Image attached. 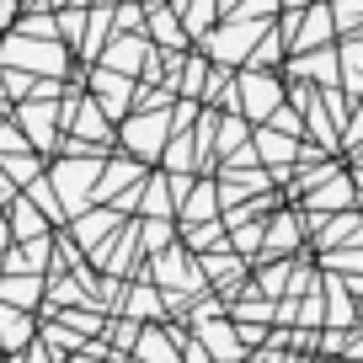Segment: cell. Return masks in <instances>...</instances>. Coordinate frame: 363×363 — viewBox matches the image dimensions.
Returning <instances> with one entry per match:
<instances>
[{
  "instance_id": "obj_1",
  "label": "cell",
  "mask_w": 363,
  "mask_h": 363,
  "mask_svg": "<svg viewBox=\"0 0 363 363\" xmlns=\"http://www.w3.org/2000/svg\"><path fill=\"white\" fill-rule=\"evenodd\" d=\"M0 59H6L11 69L33 65L38 75H59V69H65V48H59V43H48V38H6Z\"/></svg>"
},
{
  "instance_id": "obj_2",
  "label": "cell",
  "mask_w": 363,
  "mask_h": 363,
  "mask_svg": "<svg viewBox=\"0 0 363 363\" xmlns=\"http://www.w3.org/2000/svg\"><path fill=\"white\" fill-rule=\"evenodd\" d=\"M262 33H267V27H262V22H246V16H235V22H230V27H219V33H208V38H203V48H208V54L219 59V65H240V59L251 54V43H257Z\"/></svg>"
},
{
  "instance_id": "obj_3",
  "label": "cell",
  "mask_w": 363,
  "mask_h": 363,
  "mask_svg": "<svg viewBox=\"0 0 363 363\" xmlns=\"http://www.w3.org/2000/svg\"><path fill=\"white\" fill-rule=\"evenodd\" d=\"M166 134H171V118H166V107H150V113H139V118H128L123 123V139L139 150V155H160V145H166Z\"/></svg>"
},
{
  "instance_id": "obj_4",
  "label": "cell",
  "mask_w": 363,
  "mask_h": 363,
  "mask_svg": "<svg viewBox=\"0 0 363 363\" xmlns=\"http://www.w3.org/2000/svg\"><path fill=\"white\" fill-rule=\"evenodd\" d=\"M278 102H284V86H278V75H262V69H246V75H240V107H246L251 118L278 113Z\"/></svg>"
},
{
  "instance_id": "obj_5",
  "label": "cell",
  "mask_w": 363,
  "mask_h": 363,
  "mask_svg": "<svg viewBox=\"0 0 363 363\" xmlns=\"http://www.w3.org/2000/svg\"><path fill=\"white\" fill-rule=\"evenodd\" d=\"M331 33H337V22H331V6H310L305 22H299V16H289V22H284L289 48H320Z\"/></svg>"
},
{
  "instance_id": "obj_6",
  "label": "cell",
  "mask_w": 363,
  "mask_h": 363,
  "mask_svg": "<svg viewBox=\"0 0 363 363\" xmlns=\"http://www.w3.org/2000/svg\"><path fill=\"white\" fill-rule=\"evenodd\" d=\"M96 171H102V160H96V155H80V160H65V166H54V182L65 187L69 208H80L75 193H86V182H96Z\"/></svg>"
},
{
  "instance_id": "obj_7",
  "label": "cell",
  "mask_w": 363,
  "mask_h": 363,
  "mask_svg": "<svg viewBox=\"0 0 363 363\" xmlns=\"http://www.w3.org/2000/svg\"><path fill=\"white\" fill-rule=\"evenodd\" d=\"M145 38H134V33H123L118 38L113 33V48H107V69H118V75H134V65H145Z\"/></svg>"
},
{
  "instance_id": "obj_8",
  "label": "cell",
  "mask_w": 363,
  "mask_h": 363,
  "mask_svg": "<svg viewBox=\"0 0 363 363\" xmlns=\"http://www.w3.org/2000/svg\"><path fill=\"white\" fill-rule=\"evenodd\" d=\"M96 96H102V107L118 118L128 107V75H118V69H96Z\"/></svg>"
},
{
  "instance_id": "obj_9",
  "label": "cell",
  "mask_w": 363,
  "mask_h": 363,
  "mask_svg": "<svg viewBox=\"0 0 363 363\" xmlns=\"http://www.w3.org/2000/svg\"><path fill=\"white\" fill-rule=\"evenodd\" d=\"M22 128L38 139V145H54V107L27 102V107H22Z\"/></svg>"
},
{
  "instance_id": "obj_10",
  "label": "cell",
  "mask_w": 363,
  "mask_h": 363,
  "mask_svg": "<svg viewBox=\"0 0 363 363\" xmlns=\"http://www.w3.org/2000/svg\"><path fill=\"white\" fill-rule=\"evenodd\" d=\"M33 342V320L22 310H0V347H27Z\"/></svg>"
},
{
  "instance_id": "obj_11",
  "label": "cell",
  "mask_w": 363,
  "mask_h": 363,
  "mask_svg": "<svg viewBox=\"0 0 363 363\" xmlns=\"http://www.w3.org/2000/svg\"><path fill=\"white\" fill-rule=\"evenodd\" d=\"M299 75H315L320 86H337V54H331V48H320V54H310V59H299Z\"/></svg>"
},
{
  "instance_id": "obj_12",
  "label": "cell",
  "mask_w": 363,
  "mask_h": 363,
  "mask_svg": "<svg viewBox=\"0 0 363 363\" xmlns=\"http://www.w3.org/2000/svg\"><path fill=\"white\" fill-rule=\"evenodd\" d=\"M150 33L160 38L166 48H182V33H177V16L171 11H160V6H150Z\"/></svg>"
},
{
  "instance_id": "obj_13",
  "label": "cell",
  "mask_w": 363,
  "mask_h": 363,
  "mask_svg": "<svg viewBox=\"0 0 363 363\" xmlns=\"http://www.w3.org/2000/svg\"><path fill=\"white\" fill-rule=\"evenodd\" d=\"M139 358H145V363H177V352H171V342L160 337V331H145V342H139Z\"/></svg>"
},
{
  "instance_id": "obj_14",
  "label": "cell",
  "mask_w": 363,
  "mask_h": 363,
  "mask_svg": "<svg viewBox=\"0 0 363 363\" xmlns=\"http://www.w3.org/2000/svg\"><path fill=\"white\" fill-rule=\"evenodd\" d=\"M214 11H219V0H187V33H203V38H208Z\"/></svg>"
},
{
  "instance_id": "obj_15",
  "label": "cell",
  "mask_w": 363,
  "mask_h": 363,
  "mask_svg": "<svg viewBox=\"0 0 363 363\" xmlns=\"http://www.w3.org/2000/svg\"><path fill=\"white\" fill-rule=\"evenodd\" d=\"M331 22L347 27V33H358L363 27V0H331Z\"/></svg>"
},
{
  "instance_id": "obj_16",
  "label": "cell",
  "mask_w": 363,
  "mask_h": 363,
  "mask_svg": "<svg viewBox=\"0 0 363 363\" xmlns=\"http://www.w3.org/2000/svg\"><path fill=\"white\" fill-rule=\"evenodd\" d=\"M0 299H6V305H33V299H38V284H33V278H6Z\"/></svg>"
},
{
  "instance_id": "obj_17",
  "label": "cell",
  "mask_w": 363,
  "mask_h": 363,
  "mask_svg": "<svg viewBox=\"0 0 363 363\" xmlns=\"http://www.w3.org/2000/svg\"><path fill=\"white\" fill-rule=\"evenodd\" d=\"M203 80H208V65H203V59H187V75H182V91H187V96H198V91H208Z\"/></svg>"
},
{
  "instance_id": "obj_18",
  "label": "cell",
  "mask_w": 363,
  "mask_h": 363,
  "mask_svg": "<svg viewBox=\"0 0 363 363\" xmlns=\"http://www.w3.org/2000/svg\"><path fill=\"white\" fill-rule=\"evenodd\" d=\"M342 203H347V182H331L315 193V208H342Z\"/></svg>"
},
{
  "instance_id": "obj_19",
  "label": "cell",
  "mask_w": 363,
  "mask_h": 363,
  "mask_svg": "<svg viewBox=\"0 0 363 363\" xmlns=\"http://www.w3.org/2000/svg\"><path fill=\"white\" fill-rule=\"evenodd\" d=\"M187 214H214V182H203V187H198V193H193V203H187Z\"/></svg>"
},
{
  "instance_id": "obj_20",
  "label": "cell",
  "mask_w": 363,
  "mask_h": 363,
  "mask_svg": "<svg viewBox=\"0 0 363 363\" xmlns=\"http://www.w3.org/2000/svg\"><path fill=\"white\" fill-rule=\"evenodd\" d=\"M145 198H150V203H145V208H150V214H171V198H166V182H150V193H145Z\"/></svg>"
},
{
  "instance_id": "obj_21",
  "label": "cell",
  "mask_w": 363,
  "mask_h": 363,
  "mask_svg": "<svg viewBox=\"0 0 363 363\" xmlns=\"http://www.w3.org/2000/svg\"><path fill=\"white\" fill-rule=\"evenodd\" d=\"M262 150H267V160H284V150L294 155V139H278V134H262Z\"/></svg>"
},
{
  "instance_id": "obj_22",
  "label": "cell",
  "mask_w": 363,
  "mask_h": 363,
  "mask_svg": "<svg viewBox=\"0 0 363 363\" xmlns=\"http://www.w3.org/2000/svg\"><path fill=\"white\" fill-rule=\"evenodd\" d=\"M80 134H102V107H80Z\"/></svg>"
},
{
  "instance_id": "obj_23",
  "label": "cell",
  "mask_w": 363,
  "mask_h": 363,
  "mask_svg": "<svg viewBox=\"0 0 363 363\" xmlns=\"http://www.w3.org/2000/svg\"><path fill=\"white\" fill-rule=\"evenodd\" d=\"M352 139H363V107H358V123H352Z\"/></svg>"
},
{
  "instance_id": "obj_24",
  "label": "cell",
  "mask_w": 363,
  "mask_h": 363,
  "mask_svg": "<svg viewBox=\"0 0 363 363\" xmlns=\"http://www.w3.org/2000/svg\"><path fill=\"white\" fill-rule=\"evenodd\" d=\"M54 6H69V0H54Z\"/></svg>"
},
{
  "instance_id": "obj_25",
  "label": "cell",
  "mask_w": 363,
  "mask_h": 363,
  "mask_svg": "<svg viewBox=\"0 0 363 363\" xmlns=\"http://www.w3.org/2000/svg\"><path fill=\"white\" fill-rule=\"evenodd\" d=\"M294 6H305V0H294Z\"/></svg>"
}]
</instances>
